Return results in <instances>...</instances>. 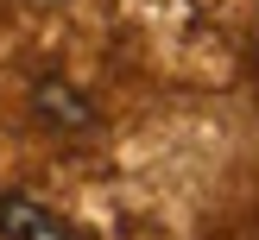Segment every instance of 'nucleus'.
Listing matches in <instances>:
<instances>
[{"label":"nucleus","instance_id":"obj_1","mask_svg":"<svg viewBox=\"0 0 259 240\" xmlns=\"http://www.w3.org/2000/svg\"><path fill=\"white\" fill-rule=\"evenodd\" d=\"M0 240H89V227H76L70 215H57L38 196L0 189Z\"/></svg>","mask_w":259,"mask_h":240},{"label":"nucleus","instance_id":"obj_2","mask_svg":"<svg viewBox=\"0 0 259 240\" xmlns=\"http://www.w3.org/2000/svg\"><path fill=\"white\" fill-rule=\"evenodd\" d=\"M38 114H51L57 126H76V120H89L82 95H70V88L57 82V76H45V82H38Z\"/></svg>","mask_w":259,"mask_h":240}]
</instances>
